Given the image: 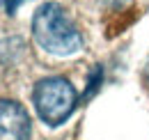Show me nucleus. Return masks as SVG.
<instances>
[{
	"instance_id": "obj_4",
	"label": "nucleus",
	"mask_w": 149,
	"mask_h": 140,
	"mask_svg": "<svg viewBox=\"0 0 149 140\" xmlns=\"http://www.w3.org/2000/svg\"><path fill=\"white\" fill-rule=\"evenodd\" d=\"M25 0H5V7H7V14H16V9H19L21 5H23Z\"/></svg>"
},
{
	"instance_id": "obj_2",
	"label": "nucleus",
	"mask_w": 149,
	"mask_h": 140,
	"mask_svg": "<svg viewBox=\"0 0 149 140\" xmlns=\"http://www.w3.org/2000/svg\"><path fill=\"white\" fill-rule=\"evenodd\" d=\"M32 104L35 110L41 117V122L48 126L64 124L78 104V92L76 88L62 76H48L41 78L32 90Z\"/></svg>"
},
{
	"instance_id": "obj_3",
	"label": "nucleus",
	"mask_w": 149,
	"mask_h": 140,
	"mask_svg": "<svg viewBox=\"0 0 149 140\" xmlns=\"http://www.w3.org/2000/svg\"><path fill=\"white\" fill-rule=\"evenodd\" d=\"M30 115L14 99H0V140H28Z\"/></svg>"
},
{
	"instance_id": "obj_1",
	"label": "nucleus",
	"mask_w": 149,
	"mask_h": 140,
	"mask_svg": "<svg viewBox=\"0 0 149 140\" xmlns=\"http://www.w3.org/2000/svg\"><path fill=\"white\" fill-rule=\"evenodd\" d=\"M32 37L46 53L57 57L74 55L83 48L80 30L57 2H44L37 7L32 16Z\"/></svg>"
}]
</instances>
